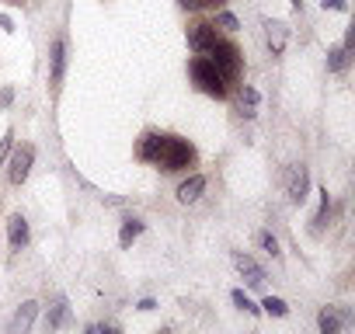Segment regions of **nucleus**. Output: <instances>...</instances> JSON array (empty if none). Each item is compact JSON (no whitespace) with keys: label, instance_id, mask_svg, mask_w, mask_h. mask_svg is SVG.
I'll list each match as a JSON object with an SVG mask.
<instances>
[{"label":"nucleus","instance_id":"1","mask_svg":"<svg viewBox=\"0 0 355 334\" xmlns=\"http://www.w3.org/2000/svg\"><path fill=\"white\" fill-rule=\"evenodd\" d=\"M136 157H139L143 164L160 167V171H167V175L189 171V167H196V160H199V153H196V146H192L189 139L171 136V132H153V129H146V132L139 136Z\"/></svg>","mask_w":355,"mask_h":334},{"label":"nucleus","instance_id":"2","mask_svg":"<svg viewBox=\"0 0 355 334\" xmlns=\"http://www.w3.org/2000/svg\"><path fill=\"white\" fill-rule=\"evenodd\" d=\"M189 77H192V84H196L202 94H209V98H216V101H223V98L230 94V84L220 77V70L213 67V60H209L206 53H196V56L189 60Z\"/></svg>","mask_w":355,"mask_h":334},{"label":"nucleus","instance_id":"3","mask_svg":"<svg viewBox=\"0 0 355 334\" xmlns=\"http://www.w3.org/2000/svg\"><path fill=\"white\" fill-rule=\"evenodd\" d=\"M206 56L213 60V67L220 70V77H223L227 84H237V80H241V73H244V56H241V49H237L234 42L216 39V46H213Z\"/></svg>","mask_w":355,"mask_h":334},{"label":"nucleus","instance_id":"4","mask_svg":"<svg viewBox=\"0 0 355 334\" xmlns=\"http://www.w3.org/2000/svg\"><path fill=\"white\" fill-rule=\"evenodd\" d=\"M216 25H209V21H192L189 25V46H192V53H209L213 46H216Z\"/></svg>","mask_w":355,"mask_h":334},{"label":"nucleus","instance_id":"5","mask_svg":"<svg viewBox=\"0 0 355 334\" xmlns=\"http://www.w3.org/2000/svg\"><path fill=\"white\" fill-rule=\"evenodd\" d=\"M32 160H35V146L21 143V146L15 150V157H11V185H21V182L28 178V171H32Z\"/></svg>","mask_w":355,"mask_h":334},{"label":"nucleus","instance_id":"6","mask_svg":"<svg viewBox=\"0 0 355 334\" xmlns=\"http://www.w3.org/2000/svg\"><path fill=\"white\" fill-rule=\"evenodd\" d=\"M286 188H289V199H293V202H303V199H306V192H310V175H306L303 164H293V167H289Z\"/></svg>","mask_w":355,"mask_h":334},{"label":"nucleus","instance_id":"7","mask_svg":"<svg viewBox=\"0 0 355 334\" xmlns=\"http://www.w3.org/2000/svg\"><path fill=\"white\" fill-rule=\"evenodd\" d=\"M234 265H237V272L248 279V285H261V282H265V272H261V265H258L254 258H248V254H234Z\"/></svg>","mask_w":355,"mask_h":334},{"label":"nucleus","instance_id":"8","mask_svg":"<svg viewBox=\"0 0 355 334\" xmlns=\"http://www.w3.org/2000/svg\"><path fill=\"white\" fill-rule=\"evenodd\" d=\"M202 192H206V178H202V175H192V178H185L182 185H178V202L189 206V202H196Z\"/></svg>","mask_w":355,"mask_h":334},{"label":"nucleus","instance_id":"9","mask_svg":"<svg viewBox=\"0 0 355 334\" xmlns=\"http://www.w3.org/2000/svg\"><path fill=\"white\" fill-rule=\"evenodd\" d=\"M265 28H268V49H272V56H279V53L286 49L289 28H286L282 21H265Z\"/></svg>","mask_w":355,"mask_h":334},{"label":"nucleus","instance_id":"10","mask_svg":"<svg viewBox=\"0 0 355 334\" xmlns=\"http://www.w3.org/2000/svg\"><path fill=\"white\" fill-rule=\"evenodd\" d=\"M63 63H67V42L56 39V42H53V84L63 80Z\"/></svg>","mask_w":355,"mask_h":334},{"label":"nucleus","instance_id":"11","mask_svg":"<svg viewBox=\"0 0 355 334\" xmlns=\"http://www.w3.org/2000/svg\"><path fill=\"white\" fill-rule=\"evenodd\" d=\"M8 234H11V244H15V247H25V244H28V223H25V216H11Z\"/></svg>","mask_w":355,"mask_h":334},{"label":"nucleus","instance_id":"12","mask_svg":"<svg viewBox=\"0 0 355 334\" xmlns=\"http://www.w3.org/2000/svg\"><path fill=\"white\" fill-rule=\"evenodd\" d=\"M327 220H331V195H327V188L320 192V209H317V216H313V234H320L324 227H327Z\"/></svg>","mask_w":355,"mask_h":334},{"label":"nucleus","instance_id":"13","mask_svg":"<svg viewBox=\"0 0 355 334\" xmlns=\"http://www.w3.org/2000/svg\"><path fill=\"white\" fill-rule=\"evenodd\" d=\"M139 230H143V223H139V220H125V223H122V234H119V244H122V247H129V244L139 237Z\"/></svg>","mask_w":355,"mask_h":334},{"label":"nucleus","instance_id":"14","mask_svg":"<svg viewBox=\"0 0 355 334\" xmlns=\"http://www.w3.org/2000/svg\"><path fill=\"white\" fill-rule=\"evenodd\" d=\"M35 310H39V303H25L21 310H18V317H15V331H28V324H32V317H35Z\"/></svg>","mask_w":355,"mask_h":334},{"label":"nucleus","instance_id":"15","mask_svg":"<svg viewBox=\"0 0 355 334\" xmlns=\"http://www.w3.org/2000/svg\"><path fill=\"white\" fill-rule=\"evenodd\" d=\"M345 63H348L345 46H334V49L327 53V70H331V73H338V70H345Z\"/></svg>","mask_w":355,"mask_h":334},{"label":"nucleus","instance_id":"16","mask_svg":"<svg viewBox=\"0 0 355 334\" xmlns=\"http://www.w3.org/2000/svg\"><path fill=\"white\" fill-rule=\"evenodd\" d=\"M317 324H320V331H324V334H334V331L341 327V320L334 317V310H320V317H317Z\"/></svg>","mask_w":355,"mask_h":334},{"label":"nucleus","instance_id":"17","mask_svg":"<svg viewBox=\"0 0 355 334\" xmlns=\"http://www.w3.org/2000/svg\"><path fill=\"white\" fill-rule=\"evenodd\" d=\"M261 306H265V313H272V317H286V313H289V306H286L279 296H268Z\"/></svg>","mask_w":355,"mask_h":334},{"label":"nucleus","instance_id":"18","mask_svg":"<svg viewBox=\"0 0 355 334\" xmlns=\"http://www.w3.org/2000/svg\"><path fill=\"white\" fill-rule=\"evenodd\" d=\"M258 244H261V247H265L268 254H279V240H275V237H272L268 230H261V234H258Z\"/></svg>","mask_w":355,"mask_h":334},{"label":"nucleus","instance_id":"19","mask_svg":"<svg viewBox=\"0 0 355 334\" xmlns=\"http://www.w3.org/2000/svg\"><path fill=\"white\" fill-rule=\"evenodd\" d=\"M63 317H67V303L60 299V303H53V313H49V327H60V324H63Z\"/></svg>","mask_w":355,"mask_h":334},{"label":"nucleus","instance_id":"20","mask_svg":"<svg viewBox=\"0 0 355 334\" xmlns=\"http://www.w3.org/2000/svg\"><path fill=\"white\" fill-rule=\"evenodd\" d=\"M234 303H237L241 310H248V313H258V306H254V303H251V299H248L241 289H234Z\"/></svg>","mask_w":355,"mask_h":334},{"label":"nucleus","instance_id":"21","mask_svg":"<svg viewBox=\"0 0 355 334\" xmlns=\"http://www.w3.org/2000/svg\"><path fill=\"white\" fill-rule=\"evenodd\" d=\"M216 25H220V28H227V32H237V28H241L234 15H220V18H216Z\"/></svg>","mask_w":355,"mask_h":334},{"label":"nucleus","instance_id":"22","mask_svg":"<svg viewBox=\"0 0 355 334\" xmlns=\"http://www.w3.org/2000/svg\"><path fill=\"white\" fill-rule=\"evenodd\" d=\"M11 139H15V132H8L4 139H0V164L8 160V153H11Z\"/></svg>","mask_w":355,"mask_h":334},{"label":"nucleus","instance_id":"23","mask_svg":"<svg viewBox=\"0 0 355 334\" xmlns=\"http://www.w3.org/2000/svg\"><path fill=\"white\" fill-rule=\"evenodd\" d=\"M178 8H185V11H199V8H202V0H178Z\"/></svg>","mask_w":355,"mask_h":334},{"label":"nucleus","instance_id":"24","mask_svg":"<svg viewBox=\"0 0 355 334\" xmlns=\"http://www.w3.org/2000/svg\"><path fill=\"white\" fill-rule=\"evenodd\" d=\"M324 8H331V11H345L348 4H345V0H324Z\"/></svg>","mask_w":355,"mask_h":334},{"label":"nucleus","instance_id":"25","mask_svg":"<svg viewBox=\"0 0 355 334\" xmlns=\"http://www.w3.org/2000/svg\"><path fill=\"white\" fill-rule=\"evenodd\" d=\"M227 0H202V8H223Z\"/></svg>","mask_w":355,"mask_h":334},{"label":"nucleus","instance_id":"26","mask_svg":"<svg viewBox=\"0 0 355 334\" xmlns=\"http://www.w3.org/2000/svg\"><path fill=\"white\" fill-rule=\"evenodd\" d=\"M8 4H21V0H8Z\"/></svg>","mask_w":355,"mask_h":334},{"label":"nucleus","instance_id":"27","mask_svg":"<svg viewBox=\"0 0 355 334\" xmlns=\"http://www.w3.org/2000/svg\"><path fill=\"white\" fill-rule=\"evenodd\" d=\"M293 4H296V8H300V0H293Z\"/></svg>","mask_w":355,"mask_h":334}]
</instances>
